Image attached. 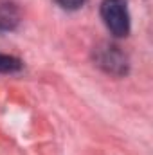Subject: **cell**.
<instances>
[{
  "label": "cell",
  "instance_id": "2",
  "mask_svg": "<svg viewBox=\"0 0 153 155\" xmlns=\"http://www.w3.org/2000/svg\"><path fill=\"white\" fill-rule=\"evenodd\" d=\"M99 65L105 67L108 72H115V74H121L126 71V58L117 51V47H105L101 52H99V58H97Z\"/></svg>",
  "mask_w": 153,
  "mask_h": 155
},
{
  "label": "cell",
  "instance_id": "5",
  "mask_svg": "<svg viewBox=\"0 0 153 155\" xmlns=\"http://www.w3.org/2000/svg\"><path fill=\"white\" fill-rule=\"evenodd\" d=\"M63 9H69V11H74V9H79L83 4H85V0H56Z\"/></svg>",
  "mask_w": 153,
  "mask_h": 155
},
{
  "label": "cell",
  "instance_id": "3",
  "mask_svg": "<svg viewBox=\"0 0 153 155\" xmlns=\"http://www.w3.org/2000/svg\"><path fill=\"white\" fill-rule=\"evenodd\" d=\"M16 11L13 4H4L0 7V29H11L16 24Z\"/></svg>",
  "mask_w": 153,
  "mask_h": 155
},
{
  "label": "cell",
  "instance_id": "4",
  "mask_svg": "<svg viewBox=\"0 0 153 155\" xmlns=\"http://www.w3.org/2000/svg\"><path fill=\"white\" fill-rule=\"evenodd\" d=\"M22 69V61L18 58L0 54V72H16Z\"/></svg>",
  "mask_w": 153,
  "mask_h": 155
},
{
  "label": "cell",
  "instance_id": "1",
  "mask_svg": "<svg viewBox=\"0 0 153 155\" xmlns=\"http://www.w3.org/2000/svg\"><path fill=\"white\" fill-rule=\"evenodd\" d=\"M101 18L114 36H126L130 33V15L124 0H103Z\"/></svg>",
  "mask_w": 153,
  "mask_h": 155
}]
</instances>
